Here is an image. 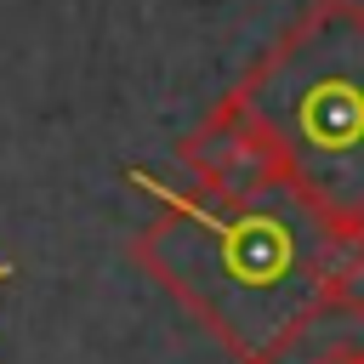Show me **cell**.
<instances>
[{"mask_svg": "<svg viewBox=\"0 0 364 364\" xmlns=\"http://www.w3.org/2000/svg\"><path fill=\"white\" fill-rule=\"evenodd\" d=\"M154 216L131 233L136 267L171 290L233 364H279L318 313V233L324 205L296 182H267L250 193L165 188L142 165L125 171Z\"/></svg>", "mask_w": 364, "mask_h": 364, "instance_id": "obj_1", "label": "cell"}, {"mask_svg": "<svg viewBox=\"0 0 364 364\" xmlns=\"http://www.w3.org/2000/svg\"><path fill=\"white\" fill-rule=\"evenodd\" d=\"M228 97L284 182L324 210H364V0H301Z\"/></svg>", "mask_w": 364, "mask_h": 364, "instance_id": "obj_2", "label": "cell"}, {"mask_svg": "<svg viewBox=\"0 0 364 364\" xmlns=\"http://www.w3.org/2000/svg\"><path fill=\"white\" fill-rule=\"evenodd\" d=\"M176 159L188 165L193 188L199 193H250V188H267V182H284L267 136L250 125V114L222 91L216 108L176 142Z\"/></svg>", "mask_w": 364, "mask_h": 364, "instance_id": "obj_3", "label": "cell"}, {"mask_svg": "<svg viewBox=\"0 0 364 364\" xmlns=\"http://www.w3.org/2000/svg\"><path fill=\"white\" fill-rule=\"evenodd\" d=\"M318 313L364 318V210L324 216V233H318Z\"/></svg>", "mask_w": 364, "mask_h": 364, "instance_id": "obj_4", "label": "cell"}, {"mask_svg": "<svg viewBox=\"0 0 364 364\" xmlns=\"http://www.w3.org/2000/svg\"><path fill=\"white\" fill-rule=\"evenodd\" d=\"M307 364H364V341H330V347L313 353Z\"/></svg>", "mask_w": 364, "mask_h": 364, "instance_id": "obj_5", "label": "cell"}, {"mask_svg": "<svg viewBox=\"0 0 364 364\" xmlns=\"http://www.w3.org/2000/svg\"><path fill=\"white\" fill-rule=\"evenodd\" d=\"M6 273H11V262H0V279H6Z\"/></svg>", "mask_w": 364, "mask_h": 364, "instance_id": "obj_6", "label": "cell"}]
</instances>
